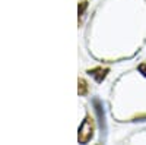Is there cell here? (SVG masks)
Returning <instances> with one entry per match:
<instances>
[{"mask_svg": "<svg viewBox=\"0 0 146 145\" xmlns=\"http://www.w3.org/2000/svg\"><path fill=\"white\" fill-rule=\"evenodd\" d=\"M94 120L91 116H86L85 120L82 122L80 128H79V135H78V139L80 144H88L92 136H94Z\"/></svg>", "mask_w": 146, "mask_h": 145, "instance_id": "cell-1", "label": "cell"}, {"mask_svg": "<svg viewBox=\"0 0 146 145\" xmlns=\"http://www.w3.org/2000/svg\"><path fill=\"white\" fill-rule=\"evenodd\" d=\"M108 72H110L108 67H95V69H92V70H88V74L92 75V76L96 79V82H102V81L105 79V76H107Z\"/></svg>", "mask_w": 146, "mask_h": 145, "instance_id": "cell-2", "label": "cell"}, {"mask_svg": "<svg viewBox=\"0 0 146 145\" xmlns=\"http://www.w3.org/2000/svg\"><path fill=\"white\" fill-rule=\"evenodd\" d=\"M78 92H79V95H85V94H88V90H89V87H88V82L85 81L83 78H79V81H78Z\"/></svg>", "mask_w": 146, "mask_h": 145, "instance_id": "cell-3", "label": "cell"}, {"mask_svg": "<svg viewBox=\"0 0 146 145\" xmlns=\"http://www.w3.org/2000/svg\"><path fill=\"white\" fill-rule=\"evenodd\" d=\"M88 7V2L86 0H82V2L79 3V9H78V12H79V18H82L83 16V12H85V9Z\"/></svg>", "mask_w": 146, "mask_h": 145, "instance_id": "cell-4", "label": "cell"}, {"mask_svg": "<svg viewBox=\"0 0 146 145\" xmlns=\"http://www.w3.org/2000/svg\"><path fill=\"white\" fill-rule=\"evenodd\" d=\"M137 69H139V72L146 78V62H143V63H140L139 66H137Z\"/></svg>", "mask_w": 146, "mask_h": 145, "instance_id": "cell-5", "label": "cell"}]
</instances>
